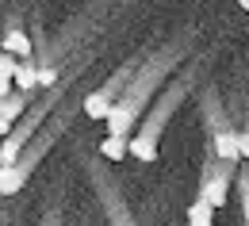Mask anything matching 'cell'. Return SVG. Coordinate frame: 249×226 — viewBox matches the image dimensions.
<instances>
[{
    "instance_id": "obj_1",
    "label": "cell",
    "mask_w": 249,
    "mask_h": 226,
    "mask_svg": "<svg viewBox=\"0 0 249 226\" xmlns=\"http://www.w3.org/2000/svg\"><path fill=\"white\" fill-rule=\"evenodd\" d=\"M215 154L222 161H242V146H238V130H218L215 134Z\"/></svg>"
},
{
    "instance_id": "obj_2",
    "label": "cell",
    "mask_w": 249,
    "mask_h": 226,
    "mask_svg": "<svg viewBox=\"0 0 249 226\" xmlns=\"http://www.w3.org/2000/svg\"><path fill=\"white\" fill-rule=\"evenodd\" d=\"M226 192H230V184H226V180H222V176H211V180H207V184H203V192H199V199H203V203H211V207H226Z\"/></svg>"
},
{
    "instance_id": "obj_3",
    "label": "cell",
    "mask_w": 249,
    "mask_h": 226,
    "mask_svg": "<svg viewBox=\"0 0 249 226\" xmlns=\"http://www.w3.org/2000/svg\"><path fill=\"white\" fill-rule=\"evenodd\" d=\"M111 111H115V104H111L107 92H92V96L85 100V115H92V119H104V123H107Z\"/></svg>"
},
{
    "instance_id": "obj_4",
    "label": "cell",
    "mask_w": 249,
    "mask_h": 226,
    "mask_svg": "<svg viewBox=\"0 0 249 226\" xmlns=\"http://www.w3.org/2000/svg\"><path fill=\"white\" fill-rule=\"evenodd\" d=\"M130 123H134V111L115 104V111L107 115V134H119V138H126V134H130Z\"/></svg>"
},
{
    "instance_id": "obj_5",
    "label": "cell",
    "mask_w": 249,
    "mask_h": 226,
    "mask_svg": "<svg viewBox=\"0 0 249 226\" xmlns=\"http://www.w3.org/2000/svg\"><path fill=\"white\" fill-rule=\"evenodd\" d=\"M100 154H104L107 161H123L126 154H130V142H126V138H119V134H107V138L100 142Z\"/></svg>"
},
{
    "instance_id": "obj_6",
    "label": "cell",
    "mask_w": 249,
    "mask_h": 226,
    "mask_svg": "<svg viewBox=\"0 0 249 226\" xmlns=\"http://www.w3.org/2000/svg\"><path fill=\"white\" fill-rule=\"evenodd\" d=\"M4 54H12V58H27L31 54V38L23 31H8L4 35Z\"/></svg>"
},
{
    "instance_id": "obj_7",
    "label": "cell",
    "mask_w": 249,
    "mask_h": 226,
    "mask_svg": "<svg viewBox=\"0 0 249 226\" xmlns=\"http://www.w3.org/2000/svg\"><path fill=\"white\" fill-rule=\"evenodd\" d=\"M23 188V173L16 165H0V195H16Z\"/></svg>"
},
{
    "instance_id": "obj_8",
    "label": "cell",
    "mask_w": 249,
    "mask_h": 226,
    "mask_svg": "<svg viewBox=\"0 0 249 226\" xmlns=\"http://www.w3.org/2000/svg\"><path fill=\"white\" fill-rule=\"evenodd\" d=\"M215 207L211 203H203V199H196L192 207H188V226H215Z\"/></svg>"
},
{
    "instance_id": "obj_9",
    "label": "cell",
    "mask_w": 249,
    "mask_h": 226,
    "mask_svg": "<svg viewBox=\"0 0 249 226\" xmlns=\"http://www.w3.org/2000/svg\"><path fill=\"white\" fill-rule=\"evenodd\" d=\"M130 154H134L138 161H154V157H157L154 138H146V134H142V138H130Z\"/></svg>"
},
{
    "instance_id": "obj_10",
    "label": "cell",
    "mask_w": 249,
    "mask_h": 226,
    "mask_svg": "<svg viewBox=\"0 0 249 226\" xmlns=\"http://www.w3.org/2000/svg\"><path fill=\"white\" fill-rule=\"evenodd\" d=\"M16 157H19V138L12 134L0 142V165H16Z\"/></svg>"
},
{
    "instance_id": "obj_11",
    "label": "cell",
    "mask_w": 249,
    "mask_h": 226,
    "mask_svg": "<svg viewBox=\"0 0 249 226\" xmlns=\"http://www.w3.org/2000/svg\"><path fill=\"white\" fill-rule=\"evenodd\" d=\"M23 107H27V104H23V96H16V92H12L8 100H0V111H4V115H8L12 123H16L19 115H23Z\"/></svg>"
},
{
    "instance_id": "obj_12",
    "label": "cell",
    "mask_w": 249,
    "mask_h": 226,
    "mask_svg": "<svg viewBox=\"0 0 249 226\" xmlns=\"http://www.w3.org/2000/svg\"><path fill=\"white\" fill-rule=\"evenodd\" d=\"M35 85H38V69L19 65V73H16V88H35Z\"/></svg>"
},
{
    "instance_id": "obj_13",
    "label": "cell",
    "mask_w": 249,
    "mask_h": 226,
    "mask_svg": "<svg viewBox=\"0 0 249 226\" xmlns=\"http://www.w3.org/2000/svg\"><path fill=\"white\" fill-rule=\"evenodd\" d=\"M16 73H19V62L12 54H0V77H12L16 81Z\"/></svg>"
},
{
    "instance_id": "obj_14",
    "label": "cell",
    "mask_w": 249,
    "mask_h": 226,
    "mask_svg": "<svg viewBox=\"0 0 249 226\" xmlns=\"http://www.w3.org/2000/svg\"><path fill=\"white\" fill-rule=\"evenodd\" d=\"M54 81H58V73H54V69H38V85H42V88H50Z\"/></svg>"
},
{
    "instance_id": "obj_15",
    "label": "cell",
    "mask_w": 249,
    "mask_h": 226,
    "mask_svg": "<svg viewBox=\"0 0 249 226\" xmlns=\"http://www.w3.org/2000/svg\"><path fill=\"white\" fill-rule=\"evenodd\" d=\"M12 85H16L12 77H0V100H8V96H12Z\"/></svg>"
},
{
    "instance_id": "obj_16",
    "label": "cell",
    "mask_w": 249,
    "mask_h": 226,
    "mask_svg": "<svg viewBox=\"0 0 249 226\" xmlns=\"http://www.w3.org/2000/svg\"><path fill=\"white\" fill-rule=\"evenodd\" d=\"M0 138H12V119L0 111Z\"/></svg>"
},
{
    "instance_id": "obj_17",
    "label": "cell",
    "mask_w": 249,
    "mask_h": 226,
    "mask_svg": "<svg viewBox=\"0 0 249 226\" xmlns=\"http://www.w3.org/2000/svg\"><path fill=\"white\" fill-rule=\"evenodd\" d=\"M238 146H242V157H249V130L238 134Z\"/></svg>"
},
{
    "instance_id": "obj_18",
    "label": "cell",
    "mask_w": 249,
    "mask_h": 226,
    "mask_svg": "<svg viewBox=\"0 0 249 226\" xmlns=\"http://www.w3.org/2000/svg\"><path fill=\"white\" fill-rule=\"evenodd\" d=\"M246 223H249V195H246Z\"/></svg>"
},
{
    "instance_id": "obj_19",
    "label": "cell",
    "mask_w": 249,
    "mask_h": 226,
    "mask_svg": "<svg viewBox=\"0 0 249 226\" xmlns=\"http://www.w3.org/2000/svg\"><path fill=\"white\" fill-rule=\"evenodd\" d=\"M238 4H242V8H246V12H249V0H238Z\"/></svg>"
},
{
    "instance_id": "obj_20",
    "label": "cell",
    "mask_w": 249,
    "mask_h": 226,
    "mask_svg": "<svg viewBox=\"0 0 249 226\" xmlns=\"http://www.w3.org/2000/svg\"><path fill=\"white\" fill-rule=\"evenodd\" d=\"M0 54H4V35H0Z\"/></svg>"
}]
</instances>
